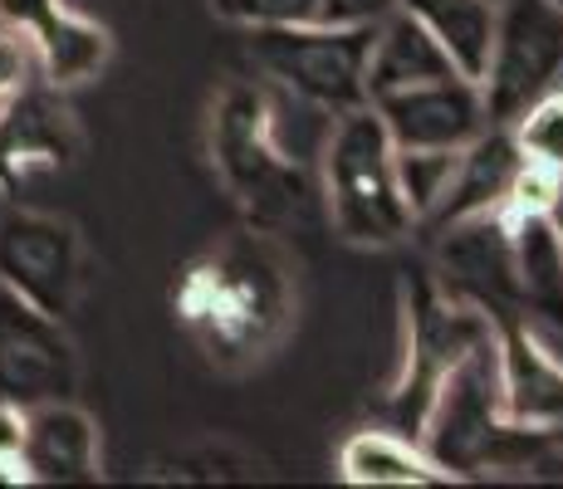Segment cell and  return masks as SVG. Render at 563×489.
Segmentation results:
<instances>
[{
  "mask_svg": "<svg viewBox=\"0 0 563 489\" xmlns=\"http://www.w3.org/2000/svg\"><path fill=\"white\" fill-rule=\"evenodd\" d=\"M211 10L225 25L245 30H285L319 20V0H211Z\"/></svg>",
  "mask_w": 563,
  "mask_h": 489,
  "instance_id": "44dd1931",
  "label": "cell"
},
{
  "mask_svg": "<svg viewBox=\"0 0 563 489\" xmlns=\"http://www.w3.org/2000/svg\"><path fill=\"white\" fill-rule=\"evenodd\" d=\"M446 74H461L456 64L446 59V49L427 35L417 15H407L402 5L373 25V49H367V103L393 89H411V84L427 79H446Z\"/></svg>",
  "mask_w": 563,
  "mask_h": 489,
  "instance_id": "2e32d148",
  "label": "cell"
},
{
  "mask_svg": "<svg viewBox=\"0 0 563 489\" xmlns=\"http://www.w3.org/2000/svg\"><path fill=\"white\" fill-rule=\"evenodd\" d=\"M0 485H30L25 460H0Z\"/></svg>",
  "mask_w": 563,
  "mask_h": 489,
  "instance_id": "484cf974",
  "label": "cell"
},
{
  "mask_svg": "<svg viewBox=\"0 0 563 489\" xmlns=\"http://www.w3.org/2000/svg\"><path fill=\"white\" fill-rule=\"evenodd\" d=\"M25 460L30 480L45 485H79L99 475V431L69 397L45 401L25 416Z\"/></svg>",
  "mask_w": 563,
  "mask_h": 489,
  "instance_id": "5bb4252c",
  "label": "cell"
},
{
  "mask_svg": "<svg viewBox=\"0 0 563 489\" xmlns=\"http://www.w3.org/2000/svg\"><path fill=\"white\" fill-rule=\"evenodd\" d=\"M25 407H15V401H0V460H20V451H25Z\"/></svg>",
  "mask_w": 563,
  "mask_h": 489,
  "instance_id": "cb8c5ba5",
  "label": "cell"
},
{
  "mask_svg": "<svg viewBox=\"0 0 563 489\" xmlns=\"http://www.w3.org/2000/svg\"><path fill=\"white\" fill-rule=\"evenodd\" d=\"M495 343H500L505 416L525 421V426L563 431V363L554 357V347L539 338V329L525 313L495 323Z\"/></svg>",
  "mask_w": 563,
  "mask_h": 489,
  "instance_id": "7c38bea8",
  "label": "cell"
},
{
  "mask_svg": "<svg viewBox=\"0 0 563 489\" xmlns=\"http://www.w3.org/2000/svg\"><path fill=\"white\" fill-rule=\"evenodd\" d=\"M397 0H319L323 25H383Z\"/></svg>",
  "mask_w": 563,
  "mask_h": 489,
  "instance_id": "603a6c76",
  "label": "cell"
},
{
  "mask_svg": "<svg viewBox=\"0 0 563 489\" xmlns=\"http://www.w3.org/2000/svg\"><path fill=\"white\" fill-rule=\"evenodd\" d=\"M549 5H559V10H563V0H549Z\"/></svg>",
  "mask_w": 563,
  "mask_h": 489,
  "instance_id": "4316f807",
  "label": "cell"
},
{
  "mask_svg": "<svg viewBox=\"0 0 563 489\" xmlns=\"http://www.w3.org/2000/svg\"><path fill=\"white\" fill-rule=\"evenodd\" d=\"M397 5L427 25V35L446 49V59L456 64L465 79H475V84L485 79L500 0H397Z\"/></svg>",
  "mask_w": 563,
  "mask_h": 489,
  "instance_id": "e0dca14e",
  "label": "cell"
},
{
  "mask_svg": "<svg viewBox=\"0 0 563 489\" xmlns=\"http://www.w3.org/2000/svg\"><path fill=\"white\" fill-rule=\"evenodd\" d=\"M373 108L383 118L393 147H465L471 137H481L490 127L481 84L465 79V74L393 89L373 98Z\"/></svg>",
  "mask_w": 563,
  "mask_h": 489,
  "instance_id": "9c48e42d",
  "label": "cell"
},
{
  "mask_svg": "<svg viewBox=\"0 0 563 489\" xmlns=\"http://www.w3.org/2000/svg\"><path fill=\"white\" fill-rule=\"evenodd\" d=\"M431 279L446 299L471 303L490 323L510 319L519 309L515 285V245H510V211H481L431 231Z\"/></svg>",
  "mask_w": 563,
  "mask_h": 489,
  "instance_id": "ba28073f",
  "label": "cell"
},
{
  "mask_svg": "<svg viewBox=\"0 0 563 489\" xmlns=\"http://www.w3.org/2000/svg\"><path fill=\"white\" fill-rule=\"evenodd\" d=\"M417 441L446 480H481V475L534 470L559 445V431L525 426V421L505 416L500 343L490 333L441 377L437 397L421 416Z\"/></svg>",
  "mask_w": 563,
  "mask_h": 489,
  "instance_id": "7a4b0ae2",
  "label": "cell"
},
{
  "mask_svg": "<svg viewBox=\"0 0 563 489\" xmlns=\"http://www.w3.org/2000/svg\"><path fill=\"white\" fill-rule=\"evenodd\" d=\"M339 470L349 485H446V475L431 465V455L421 451V441L397 436V431L377 426V431H358V436L343 441L339 451Z\"/></svg>",
  "mask_w": 563,
  "mask_h": 489,
  "instance_id": "ac0fdd59",
  "label": "cell"
},
{
  "mask_svg": "<svg viewBox=\"0 0 563 489\" xmlns=\"http://www.w3.org/2000/svg\"><path fill=\"white\" fill-rule=\"evenodd\" d=\"M456 157L461 147H397V187H402V201L417 225L441 205L451 177H456Z\"/></svg>",
  "mask_w": 563,
  "mask_h": 489,
  "instance_id": "d6986e66",
  "label": "cell"
},
{
  "mask_svg": "<svg viewBox=\"0 0 563 489\" xmlns=\"http://www.w3.org/2000/svg\"><path fill=\"white\" fill-rule=\"evenodd\" d=\"M177 319L221 373L265 363L299 319V265L279 231H231L177 285Z\"/></svg>",
  "mask_w": 563,
  "mask_h": 489,
  "instance_id": "6da1fadb",
  "label": "cell"
},
{
  "mask_svg": "<svg viewBox=\"0 0 563 489\" xmlns=\"http://www.w3.org/2000/svg\"><path fill=\"white\" fill-rule=\"evenodd\" d=\"M402 313H407V343L402 367H397L393 387L377 401V416L387 431L417 441L421 416H427L431 397H437L441 377L461 363L481 338H490L495 323L471 303H456L437 289L431 275H411L402 285Z\"/></svg>",
  "mask_w": 563,
  "mask_h": 489,
  "instance_id": "5b68a950",
  "label": "cell"
},
{
  "mask_svg": "<svg viewBox=\"0 0 563 489\" xmlns=\"http://www.w3.org/2000/svg\"><path fill=\"white\" fill-rule=\"evenodd\" d=\"M525 171V152H519L515 133L505 123H490L481 137L461 147L456 157V177H451L441 205L417 225V231H441V225L461 221V215H481V211H505L510 205V191Z\"/></svg>",
  "mask_w": 563,
  "mask_h": 489,
  "instance_id": "4fadbf2b",
  "label": "cell"
},
{
  "mask_svg": "<svg viewBox=\"0 0 563 489\" xmlns=\"http://www.w3.org/2000/svg\"><path fill=\"white\" fill-rule=\"evenodd\" d=\"M519 309L539 333H563V241L544 211H510Z\"/></svg>",
  "mask_w": 563,
  "mask_h": 489,
  "instance_id": "9a60e30c",
  "label": "cell"
},
{
  "mask_svg": "<svg viewBox=\"0 0 563 489\" xmlns=\"http://www.w3.org/2000/svg\"><path fill=\"white\" fill-rule=\"evenodd\" d=\"M0 279L35 303L40 313H64L79 285V245L74 231L45 215H20L0 231Z\"/></svg>",
  "mask_w": 563,
  "mask_h": 489,
  "instance_id": "30bf717a",
  "label": "cell"
},
{
  "mask_svg": "<svg viewBox=\"0 0 563 489\" xmlns=\"http://www.w3.org/2000/svg\"><path fill=\"white\" fill-rule=\"evenodd\" d=\"M30 69H35V49H30V40L0 25V98L15 93L20 84L30 79Z\"/></svg>",
  "mask_w": 563,
  "mask_h": 489,
  "instance_id": "7402d4cb",
  "label": "cell"
},
{
  "mask_svg": "<svg viewBox=\"0 0 563 489\" xmlns=\"http://www.w3.org/2000/svg\"><path fill=\"white\" fill-rule=\"evenodd\" d=\"M519 152L549 171H563V89L534 98L525 113L510 123Z\"/></svg>",
  "mask_w": 563,
  "mask_h": 489,
  "instance_id": "ffe728a7",
  "label": "cell"
},
{
  "mask_svg": "<svg viewBox=\"0 0 563 489\" xmlns=\"http://www.w3.org/2000/svg\"><path fill=\"white\" fill-rule=\"evenodd\" d=\"M544 215H549V225H554V235L563 241V171H559L554 191H549V201H544Z\"/></svg>",
  "mask_w": 563,
  "mask_h": 489,
  "instance_id": "d4e9b609",
  "label": "cell"
},
{
  "mask_svg": "<svg viewBox=\"0 0 563 489\" xmlns=\"http://www.w3.org/2000/svg\"><path fill=\"white\" fill-rule=\"evenodd\" d=\"M319 181L329 221L343 241L397 245L417 231L397 187V147L373 103L349 108L329 123L319 147Z\"/></svg>",
  "mask_w": 563,
  "mask_h": 489,
  "instance_id": "277c9868",
  "label": "cell"
},
{
  "mask_svg": "<svg viewBox=\"0 0 563 489\" xmlns=\"http://www.w3.org/2000/svg\"><path fill=\"white\" fill-rule=\"evenodd\" d=\"M563 84V10L549 0H500L495 45L485 64V113L510 127L534 98Z\"/></svg>",
  "mask_w": 563,
  "mask_h": 489,
  "instance_id": "52a82bcc",
  "label": "cell"
},
{
  "mask_svg": "<svg viewBox=\"0 0 563 489\" xmlns=\"http://www.w3.org/2000/svg\"><path fill=\"white\" fill-rule=\"evenodd\" d=\"M0 25L30 40L54 89H74L108 64V35L93 20L74 15L64 0H0Z\"/></svg>",
  "mask_w": 563,
  "mask_h": 489,
  "instance_id": "8fae6325",
  "label": "cell"
},
{
  "mask_svg": "<svg viewBox=\"0 0 563 489\" xmlns=\"http://www.w3.org/2000/svg\"><path fill=\"white\" fill-rule=\"evenodd\" d=\"M251 54L265 84L305 98L323 113H349L367 103V49L373 25H285V30H251Z\"/></svg>",
  "mask_w": 563,
  "mask_h": 489,
  "instance_id": "8992f818",
  "label": "cell"
},
{
  "mask_svg": "<svg viewBox=\"0 0 563 489\" xmlns=\"http://www.w3.org/2000/svg\"><path fill=\"white\" fill-rule=\"evenodd\" d=\"M211 162L221 171L225 191L235 196V205L260 231H285V225L309 215L313 181L305 162L279 147L269 84H231L216 98Z\"/></svg>",
  "mask_w": 563,
  "mask_h": 489,
  "instance_id": "3957f363",
  "label": "cell"
}]
</instances>
